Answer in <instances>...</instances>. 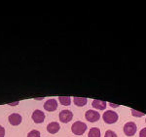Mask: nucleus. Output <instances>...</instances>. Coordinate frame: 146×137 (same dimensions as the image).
<instances>
[{
  "label": "nucleus",
  "mask_w": 146,
  "mask_h": 137,
  "mask_svg": "<svg viewBox=\"0 0 146 137\" xmlns=\"http://www.w3.org/2000/svg\"><path fill=\"white\" fill-rule=\"evenodd\" d=\"M118 118H119L118 114H117L116 112H114L113 110H107L106 112H104L102 115L103 121L106 122V124H109L116 122L118 121Z\"/></svg>",
  "instance_id": "f257e3e1"
},
{
  "label": "nucleus",
  "mask_w": 146,
  "mask_h": 137,
  "mask_svg": "<svg viewBox=\"0 0 146 137\" xmlns=\"http://www.w3.org/2000/svg\"><path fill=\"white\" fill-rule=\"evenodd\" d=\"M87 127V124L83 122H75L71 126V130L75 135H83Z\"/></svg>",
  "instance_id": "f03ea898"
},
{
  "label": "nucleus",
  "mask_w": 146,
  "mask_h": 137,
  "mask_svg": "<svg viewBox=\"0 0 146 137\" xmlns=\"http://www.w3.org/2000/svg\"><path fill=\"white\" fill-rule=\"evenodd\" d=\"M136 124L133 122H129L124 126V132L127 136H133L136 132Z\"/></svg>",
  "instance_id": "7ed1b4c3"
},
{
  "label": "nucleus",
  "mask_w": 146,
  "mask_h": 137,
  "mask_svg": "<svg viewBox=\"0 0 146 137\" xmlns=\"http://www.w3.org/2000/svg\"><path fill=\"white\" fill-rule=\"evenodd\" d=\"M86 120L90 122H96L100 119V115L98 112H96L95 110H88L85 114Z\"/></svg>",
  "instance_id": "20e7f679"
},
{
  "label": "nucleus",
  "mask_w": 146,
  "mask_h": 137,
  "mask_svg": "<svg viewBox=\"0 0 146 137\" xmlns=\"http://www.w3.org/2000/svg\"><path fill=\"white\" fill-rule=\"evenodd\" d=\"M60 121L63 122V124H67L72 120L73 118V114L70 110H62V112L60 113Z\"/></svg>",
  "instance_id": "39448f33"
},
{
  "label": "nucleus",
  "mask_w": 146,
  "mask_h": 137,
  "mask_svg": "<svg viewBox=\"0 0 146 137\" xmlns=\"http://www.w3.org/2000/svg\"><path fill=\"white\" fill-rule=\"evenodd\" d=\"M56 108H58V101L55 98L48 99L45 102V104H44V109L49 111V112L56 110Z\"/></svg>",
  "instance_id": "423d86ee"
},
{
  "label": "nucleus",
  "mask_w": 146,
  "mask_h": 137,
  "mask_svg": "<svg viewBox=\"0 0 146 137\" xmlns=\"http://www.w3.org/2000/svg\"><path fill=\"white\" fill-rule=\"evenodd\" d=\"M32 120L36 124H41L45 120V114L41 110H35L33 114H32Z\"/></svg>",
  "instance_id": "0eeeda50"
},
{
  "label": "nucleus",
  "mask_w": 146,
  "mask_h": 137,
  "mask_svg": "<svg viewBox=\"0 0 146 137\" xmlns=\"http://www.w3.org/2000/svg\"><path fill=\"white\" fill-rule=\"evenodd\" d=\"M9 122L12 124V126H19V124L22 122L23 118L20 114H17V113H14V114H11L8 118Z\"/></svg>",
  "instance_id": "6e6552de"
},
{
  "label": "nucleus",
  "mask_w": 146,
  "mask_h": 137,
  "mask_svg": "<svg viewBox=\"0 0 146 137\" xmlns=\"http://www.w3.org/2000/svg\"><path fill=\"white\" fill-rule=\"evenodd\" d=\"M60 128V124L56 122H50V124L47 126V130H48L49 133H51V134H55L56 132H58Z\"/></svg>",
  "instance_id": "1a4fd4ad"
},
{
  "label": "nucleus",
  "mask_w": 146,
  "mask_h": 137,
  "mask_svg": "<svg viewBox=\"0 0 146 137\" xmlns=\"http://www.w3.org/2000/svg\"><path fill=\"white\" fill-rule=\"evenodd\" d=\"M92 105H93L94 108L96 109H98V110H104L107 106V103L106 101H102V100H98V99H95L93 100L92 102Z\"/></svg>",
  "instance_id": "9d476101"
},
{
  "label": "nucleus",
  "mask_w": 146,
  "mask_h": 137,
  "mask_svg": "<svg viewBox=\"0 0 146 137\" xmlns=\"http://www.w3.org/2000/svg\"><path fill=\"white\" fill-rule=\"evenodd\" d=\"M73 101H74V104L79 106V107H82V106H85L87 104V98L85 97H74L73 99Z\"/></svg>",
  "instance_id": "9b49d317"
},
{
  "label": "nucleus",
  "mask_w": 146,
  "mask_h": 137,
  "mask_svg": "<svg viewBox=\"0 0 146 137\" xmlns=\"http://www.w3.org/2000/svg\"><path fill=\"white\" fill-rule=\"evenodd\" d=\"M88 137H100V129L98 127H93L90 129Z\"/></svg>",
  "instance_id": "f8f14e48"
},
{
  "label": "nucleus",
  "mask_w": 146,
  "mask_h": 137,
  "mask_svg": "<svg viewBox=\"0 0 146 137\" xmlns=\"http://www.w3.org/2000/svg\"><path fill=\"white\" fill-rule=\"evenodd\" d=\"M58 100H60V102L64 106H68L71 103V98H70L69 96H58Z\"/></svg>",
  "instance_id": "ddd939ff"
},
{
  "label": "nucleus",
  "mask_w": 146,
  "mask_h": 137,
  "mask_svg": "<svg viewBox=\"0 0 146 137\" xmlns=\"http://www.w3.org/2000/svg\"><path fill=\"white\" fill-rule=\"evenodd\" d=\"M131 115L135 116V117H143L145 114L143 112H139L137 110H135V109H131Z\"/></svg>",
  "instance_id": "4468645a"
},
{
  "label": "nucleus",
  "mask_w": 146,
  "mask_h": 137,
  "mask_svg": "<svg viewBox=\"0 0 146 137\" xmlns=\"http://www.w3.org/2000/svg\"><path fill=\"white\" fill-rule=\"evenodd\" d=\"M27 137H40V132L38 130H31L28 133Z\"/></svg>",
  "instance_id": "2eb2a0df"
},
{
  "label": "nucleus",
  "mask_w": 146,
  "mask_h": 137,
  "mask_svg": "<svg viewBox=\"0 0 146 137\" xmlns=\"http://www.w3.org/2000/svg\"><path fill=\"white\" fill-rule=\"evenodd\" d=\"M104 137H118V136H117V134L113 130H106Z\"/></svg>",
  "instance_id": "dca6fc26"
},
{
  "label": "nucleus",
  "mask_w": 146,
  "mask_h": 137,
  "mask_svg": "<svg viewBox=\"0 0 146 137\" xmlns=\"http://www.w3.org/2000/svg\"><path fill=\"white\" fill-rule=\"evenodd\" d=\"M5 136V128L2 126H0V137Z\"/></svg>",
  "instance_id": "f3484780"
},
{
  "label": "nucleus",
  "mask_w": 146,
  "mask_h": 137,
  "mask_svg": "<svg viewBox=\"0 0 146 137\" xmlns=\"http://www.w3.org/2000/svg\"><path fill=\"white\" fill-rule=\"evenodd\" d=\"M139 137H146V127L140 130V132H139Z\"/></svg>",
  "instance_id": "a211bd4d"
},
{
  "label": "nucleus",
  "mask_w": 146,
  "mask_h": 137,
  "mask_svg": "<svg viewBox=\"0 0 146 137\" xmlns=\"http://www.w3.org/2000/svg\"><path fill=\"white\" fill-rule=\"evenodd\" d=\"M109 105L111 106V107H118V104H114V103H109Z\"/></svg>",
  "instance_id": "6ab92c4d"
},
{
  "label": "nucleus",
  "mask_w": 146,
  "mask_h": 137,
  "mask_svg": "<svg viewBox=\"0 0 146 137\" xmlns=\"http://www.w3.org/2000/svg\"><path fill=\"white\" fill-rule=\"evenodd\" d=\"M145 122H146V120H145Z\"/></svg>",
  "instance_id": "aec40b11"
}]
</instances>
